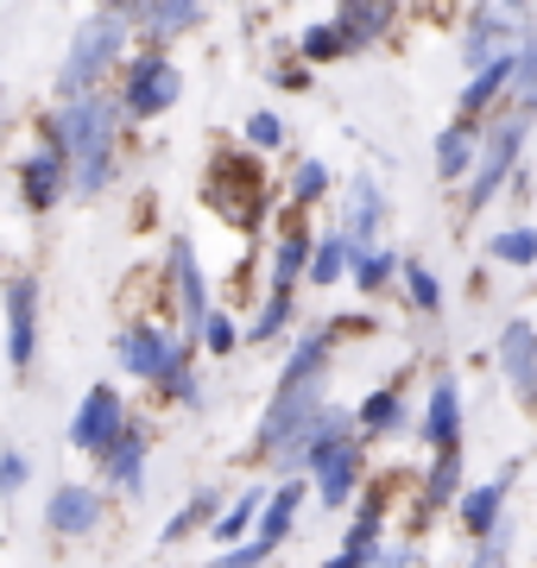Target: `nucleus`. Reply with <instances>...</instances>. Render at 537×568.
<instances>
[{
  "label": "nucleus",
  "instance_id": "4c0bfd02",
  "mask_svg": "<svg viewBox=\"0 0 537 568\" xmlns=\"http://www.w3.org/2000/svg\"><path fill=\"white\" fill-rule=\"evenodd\" d=\"M405 284H412V304H417V310H436V304H443V284H436V272H424V265H405Z\"/></svg>",
  "mask_w": 537,
  "mask_h": 568
},
{
  "label": "nucleus",
  "instance_id": "0eeeda50",
  "mask_svg": "<svg viewBox=\"0 0 537 568\" xmlns=\"http://www.w3.org/2000/svg\"><path fill=\"white\" fill-rule=\"evenodd\" d=\"M126 424V405L114 386H89V398L77 405V417H70V443L83 448V455H102L114 436H121Z\"/></svg>",
  "mask_w": 537,
  "mask_h": 568
},
{
  "label": "nucleus",
  "instance_id": "c756f323",
  "mask_svg": "<svg viewBox=\"0 0 537 568\" xmlns=\"http://www.w3.org/2000/svg\"><path fill=\"white\" fill-rule=\"evenodd\" d=\"M342 265H348V241H342V234H330V241L311 246V278L316 284H335L342 278Z\"/></svg>",
  "mask_w": 537,
  "mask_h": 568
},
{
  "label": "nucleus",
  "instance_id": "393cba45",
  "mask_svg": "<svg viewBox=\"0 0 537 568\" xmlns=\"http://www.w3.org/2000/svg\"><path fill=\"white\" fill-rule=\"evenodd\" d=\"M513 70H518V58L506 51V58H494V63H480L475 70V82L462 89V114H480V108L494 102L499 89H513Z\"/></svg>",
  "mask_w": 537,
  "mask_h": 568
},
{
  "label": "nucleus",
  "instance_id": "f8f14e48",
  "mask_svg": "<svg viewBox=\"0 0 537 568\" xmlns=\"http://www.w3.org/2000/svg\"><path fill=\"white\" fill-rule=\"evenodd\" d=\"M499 373H506V386L525 405H537V328L531 323H506V335H499Z\"/></svg>",
  "mask_w": 537,
  "mask_h": 568
},
{
  "label": "nucleus",
  "instance_id": "58836bf2",
  "mask_svg": "<svg viewBox=\"0 0 537 568\" xmlns=\"http://www.w3.org/2000/svg\"><path fill=\"white\" fill-rule=\"evenodd\" d=\"M196 335H203L209 354H234V342H241V335H234V323H227V316H215V310L203 316V328H196Z\"/></svg>",
  "mask_w": 537,
  "mask_h": 568
},
{
  "label": "nucleus",
  "instance_id": "2eb2a0df",
  "mask_svg": "<svg viewBox=\"0 0 537 568\" xmlns=\"http://www.w3.org/2000/svg\"><path fill=\"white\" fill-rule=\"evenodd\" d=\"M398 20V0H342V20H335V32H342V44H373L386 39Z\"/></svg>",
  "mask_w": 537,
  "mask_h": 568
},
{
  "label": "nucleus",
  "instance_id": "ddd939ff",
  "mask_svg": "<svg viewBox=\"0 0 537 568\" xmlns=\"http://www.w3.org/2000/svg\"><path fill=\"white\" fill-rule=\"evenodd\" d=\"M171 297H178V316H184V328H203L209 291H203V272H196V246H190V241H171Z\"/></svg>",
  "mask_w": 537,
  "mask_h": 568
},
{
  "label": "nucleus",
  "instance_id": "b1692460",
  "mask_svg": "<svg viewBox=\"0 0 537 568\" xmlns=\"http://www.w3.org/2000/svg\"><path fill=\"white\" fill-rule=\"evenodd\" d=\"M215 511H222V493H215V487H196L184 506L165 518V544H184L190 530H209V525H215Z\"/></svg>",
  "mask_w": 537,
  "mask_h": 568
},
{
  "label": "nucleus",
  "instance_id": "a18cd8bd",
  "mask_svg": "<svg viewBox=\"0 0 537 568\" xmlns=\"http://www.w3.org/2000/svg\"><path fill=\"white\" fill-rule=\"evenodd\" d=\"M323 568H361V562H354V556H330Z\"/></svg>",
  "mask_w": 537,
  "mask_h": 568
},
{
  "label": "nucleus",
  "instance_id": "79ce46f5",
  "mask_svg": "<svg viewBox=\"0 0 537 568\" xmlns=\"http://www.w3.org/2000/svg\"><path fill=\"white\" fill-rule=\"evenodd\" d=\"M165 392L178 398V405H203V386H196V373H190V366H178V373H171Z\"/></svg>",
  "mask_w": 537,
  "mask_h": 568
},
{
  "label": "nucleus",
  "instance_id": "a19ab883",
  "mask_svg": "<svg viewBox=\"0 0 537 568\" xmlns=\"http://www.w3.org/2000/svg\"><path fill=\"white\" fill-rule=\"evenodd\" d=\"M266 556H272V549H260V544H253V537H247V544L222 549V556H215V562H209V568H266Z\"/></svg>",
  "mask_w": 537,
  "mask_h": 568
},
{
  "label": "nucleus",
  "instance_id": "a211bd4d",
  "mask_svg": "<svg viewBox=\"0 0 537 568\" xmlns=\"http://www.w3.org/2000/svg\"><path fill=\"white\" fill-rule=\"evenodd\" d=\"M424 443L443 455V448H462V392L455 379H436L430 392V410H424Z\"/></svg>",
  "mask_w": 537,
  "mask_h": 568
},
{
  "label": "nucleus",
  "instance_id": "c03bdc74",
  "mask_svg": "<svg viewBox=\"0 0 537 568\" xmlns=\"http://www.w3.org/2000/svg\"><path fill=\"white\" fill-rule=\"evenodd\" d=\"M417 549L412 544H379V556H373V568H412Z\"/></svg>",
  "mask_w": 537,
  "mask_h": 568
},
{
  "label": "nucleus",
  "instance_id": "c85d7f7f",
  "mask_svg": "<svg viewBox=\"0 0 537 568\" xmlns=\"http://www.w3.org/2000/svg\"><path fill=\"white\" fill-rule=\"evenodd\" d=\"M323 361H330V335H304V342H297V354L285 361V373H278V386H304V379H323Z\"/></svg>",
  "mask_w": 537,
  "mask_h": 568
},
{
  "label": "nucleus",
  "instance_id": "412c9836",
  "mask_svg": "<svg viewBox=\"0 0 537 568\" xmlns=\"http://www.w3.org/2000/svg\"><path fill=\"white\" fill-rule=\"evenodd\" d=\"M379 518H386V499H379V493H367V499H361V511H354L348 537H342V556H354L361 568H373V556H379Z\"/></svg>",
  "mask_w": 537,
  "mask_h": 568
},
{
  "label": "nucleus",
  "instance_id": "423d86ee",
  "mask_svg": "<svg viewBox=\"0 0 537 568\" xmlns=\"http://www.w3.org/2000/svg\"><path fill=\"white\" fill-rule=\"evenodd\" d=\"M518 152H525V114L487 133V145H480V164H475V183H468V203H475V209L494 203L499 183H506V171L518 164Z\"/></svg>",
  "mask_w": 537,
  "mask_h": 568
},
{
  "label": "nucleus",
  "instance_id": "1a4fd4ad",
  "mask_svg": "<svg viewBox=\"0 0 537 568\" xmlns=\"http://www.w3.org/2000/svg\"><path fill=\"white\" fill-rule=\"evenodd\" d=\"M95 525H102V493L89 480H63L51 493V506H44V530L51 537H89Z\"/></svg>",
  "mask_w": 537,
  "mask_h": 568
},
{
  "label": "nucleus",
  "instance_id": "7c9ffc66",
  "mask_svg": "<svg viewBox=\"0 0 537 568\" xmlns=\"http://www.w3.org/2000/svg\"><path fill=\"white\" fill-rule=\"evenodd\" d=\"M513 58H518V70H513V89L525 95V121H531V114H537V39H525V44L513 51Z\"/></svg>",
  "mask_w": 537,
  "mask_h": 568
},
{
  "label": "nucleus",
  "instance_id": "4468645a",
  "mask_svg": "<svg viewBox=\"0 0 537 568\" xmlns=\"http://www.w3.org/2000/svg\"><path fill=\"white\" fill-rule=\"evenodd\" d=\"M297 506H304V480L272 487L266 506H260V518H253V544H260V549H278V544H285L291 525H297Z\"/></svg>",
  "mask_w": 537,
  "mask_h": 568
},
{
  "label": "nucleus",
  "instance_id": "ea45409f",
  "mask_svg": "<svg viewBox=\"0 0 537 568\" xmlns=\"http://www.w3.org/2000/svg\"><path fill=\"white\" fill-rule=\"evenodd\" d=\"M285 323H291V297H266L260 323H253V342H272V335H278Z\"/></svg>",
  "mask_w": 537,
  "mask_h": 568
},
{
  "label": "nucleus",
  "instance_id": "20e7f679",
  "mask_svg": "<svg viewBox=\"0 0 537 568\" xmlns=\"http://www.w3.org/2000/svg\"><path fill=\"white\" fill-rule=\"evenodd\" d=\"M178 95H184V77H178V63H171V58H159V51H140V58L126 63L121 108L133 114V121H152V114H165Z\"/></svg>",
  "mask_w": 537,
  "mask_h": 568
},
{
  "label": "nucleus",
  "instance_id": "f257e3e1",
  "mask_svg": "<svg viewBox=\"0 0 537 568\" xmlns=\"http://www.w3.org/2000/svg\"><path fill=\"white\" fill-rule=\"evenodd\" d=\"M114 121H121V108L102 102V95H77V102H63V114L51 121V145H58L63 159H77L70 183L95 196L114 171Z\"/></svg>",
  "mask_w": 537,
  "mask_h": 568
},
{
  "label": "nucleus",
  "instance_id": "49530a36",
  "mask_svg": "<svg viewBox=\"0 0 537 568\" xmlns=\"http://www.w3.org/2000/svg\"><path fill=\"white\" fill-rule=\"evenodd\" d=\"M108 7H126V13H133V7H140V0H108Z\"/></svg>",
  "mask_w": 537,
  "mask_h": 568
},
{
  "label": "nucleus",
  "instance_id": "e433bc0d",
  "mask_svg": "<svg viewBox=\"0 0 537 568\" xmlns=\"http://www.w3.org/2000/svg\"><path fill=\"white\" fill-rule=\"evenodd\" d=\"M26 474H32V462H26L20 448H0V499L26 493Z\"/></svg>",
  "mask_w": 537,
  "mask_h": 568
},
{
  "label": "nucleus",
  "instance_id": "de8ad7c7",
  "mask_svg": "<svg viewBox=\"0 0 537 568\" xmlns=\"http://www.w3.org/2000/svg\"><path fill=\"white\" fill-rule=\"evenodd\" d=\"M506 7H513V13H518V7H525V0H506Z\"/></svg>",
  "mask_w": 537,
  "mask_h": 568
},
{
  "label": "nucleus",
  "instance_id": "f704fd0d",
  "mask_svg": "<svg viewBox=\"0 0 537 568\" xmlns=\"http://www.w3.org/2000/svg\"><path fill=\"white\" fill-rule=\"evenodd\" d=\"M342 51H348V44H342L335 26H311V32H304V58L311 63H330V58H342Z\"/></svg>",
  "mask_w": 537,
  "mask_h": 568
},
{
  "label": "nucleus",
  "instance_id": "cd10ccee",
  "mask_svg": "<svg viewBox=\"0 0 537 568\" xmlns=\"http://www.w3.org/2000/svg\"><path fill=\"white\" fill-rule=\"evenodd\" d=\"M304 265H311V234H285L278 253H272V297H291V284H297Z\"/></svg>",
  "mask_w": 537,
  "mask_h": 568
},
{
  "label": "nucleus",
  "instance_id": "aec40b11",
  "mask_svg": "<svg viewBox=\"0 0 537 568\" xmlns=\"http://www.w3.org/2000/svg\"><path fill=\"white\" fill-rule=\"evenodd\" d=\"M133 20H140L152 39H178V32H190V26L203 20V0H140Z\"/></svg>",
  "mask_w": 537,
  "mask_h": 568
},
{
  "label": "nucleus",
  "instance_id": "dca6fc26",
  "mask_svg": "<svg viewBox=\"0 0 537 568\" xmlns=\"http://www.w3.org/2000/svg\"><path fill=\"white\" fill-rule=\"evenodd\" d=\"M513 474H518V467H499L487 487H475V493H462V499H455V518H462V530H468V537H487V530L499 525V506H506Z\"/></svg>",
  "mask_w": 537,
  "mask_h": 568
},
{
  "label": "nucleus",
  "instance_id": "6e6552de",
  "mask_svg": "<svg viewBox=\"0 0 537 568\" xmlns=\"http://www.w3.org/2000/svg\"><path fill=\"white\" fill-rule=\"evenodd\" d=\"M513 39H525V32H518V13L513 7H506V0H487V7H480L475 20H468V39H462V58L475 63H494V58H506V51H513Z\"/></svg>",
  "mask_w": 537,
  "mask_h": 568
},
{
  "label": "nucleus",
  "instance_id": "9b49d317",
  "mask_svg": "<svg viewBox=\"0 0 537 568\" xmlns=\"http://www.w3.org/2000/svg\"><path fill=\"white\" fill-rule=\"evenodd\" d=\"M145 448H152V436H145V424H121V436L95 455L102 462V480L121 493H145Z\"/></svg>",
  "mask_w": 537,
  "mask_h": 568
},
{
  "label": "nucleus",
  "instance_id": "bb28decb",
  "mask_svg": "<svg viewBox=\"0 0 537 568\" xmlns=\"http://www.w3.org/2000/svg\"><path fill=\"white\" fill-rule=\"evenodd\" d=\"M462 499V448H443L424 474V506H455Z\"/></svg>",
  "mask_w": 537,
  "mask_h": 568
},
{
  "label": "nucleus",
  "instance_id": "2f4dec72",
  "mask_svg": "<svg viewBox=\"0 0 537 568\" xmlns=\"http://www.w3.org/2000/svg\"><path fill=\"white\" fill-rule=\"evenodd\" d=\"M494 260H506V265H531L537 260V227H506L494 241Z\"/></svg>",
  "mask_w": 537,
  "mask_h": 568
},
{
  "label": "nucleus",
  "instance_id": "9d476101",
  "mask_svg": "<svg viewBox=\"0 0 537 568\" xmlns=\"http://www.w3.org/2000/svg\"><path fill=\"white\" fill-rule=\"evenodd\" d=\"M32 354H39V284L7 278V361L32 366Z\"/></svg>",
  "mask_w": 537,
  "mask_h": 568
},
{
  "label": "nucleus",
  "instance_id": "6ab92c4d",
  "mask_svg": "<svg viewBox=\"0 0 537 568\" xmlns=\"http://www.w3.org/2000/svg\"><path fill=\"white\" fill-rule=\"evenodd\" d=\"M379 215H386V203H379V183L373 178H354V190H348V253H367L373 246V234H379Z\"/></svg>",
  "mask_w": 537,
  "mask_h": 568
},
{
  "label": "nucleus",
  "instance_id": "5701e85b",
  "mask_svg": "<svg viewBox=\"0 0 537 568\" xmlns=\"http://www.w3.org/2000/svg\"><path fill=\"white\" fill-rule=\"evenodd\" d=\"M260 506H266V487H247L241 499L227 511H215V525H209V537L222 549H234V544H247V530H253V518H260Z\"/></svg>",
  "mask_w": 537,
  "mask_h": 568
},
{
  "label": "nucleus",
  "instance_id": "473e14b6",
  "mask_svg": "<svg viewBox=\"0 0 537 568\" xmlns=\"http://www.w3.org/2000/svg\"><path fill=\"white\" fill-rule=\"evenodd\" d=\"M475 562H468V568H506V562H513V525H494V530H487V537H475Z\"/></svg>",
  "mask_w": 537,
  "mask_h": 568
},
{
  "label": "nucleus",
  "instance_id": "a878e982",
  "mask_svg": "<svg viewBox=\"0 0 537 568\" xmlns=\"http://www.w3.org/2000/svg\"><path fill=\"white\" fill-rule=\"evenodd\" d=\"M475 145H480V133H475L468 121H462V126H449V133L436 140V178H443V183H455L462 171H468V164H475Z\"/></svg>",
  "mask_w": 537,
  "mask_h": 568
},
{
  "label": "nucleus",
  "instance_id": "72a5a7b5",
  "mask_svg": "<svg viewBox=\"0 0 537 568\" xmlns=\"http://www.w3.org/2000/svg\"><path fill=\"white\" fill-rule=\"evenodd\" d=\"M348 260H354V284H361V291H379V284L393 278V253H379V246L348 253Z\"/></svg>",
  "mask_w": 537,
  "mask_h": 568
},
{
  "label": "nucleus",
  "instance_id": "7ed1b4c3",
  "mask_svg": "<svg viewBox=\"0 0 537 568\" xmlns=\"http://www.w3.org/2000/svg\"><path fill=\"white\" fill-rule=\"evenodd\" d=\"M260 164L253 159H215V171H209V209L222 215L227 227H253L260 222V203H266V190H260Z\"/></svg>",
  "mask_w": 537,
  "mask_h": 568
},
{
  "label": "nucleus",
  "instance_id": "37998d69",
  "mask_svg": "<svg viewBox=\"0 0 537 568\" xmlns=\"http://www.w3.org/2000/svg\"><path fill=\"white\" fill-rule=\"evenodd\" d=\"M247 140H253V145H278V140H285V121H278V114H253V121H247Z\"/></svg>",
  "mask_w": 537,
  "mask_h": 568
},
{
  "label": "nucleus",
  "instance_id": "39448f33",
  "mask_svg": "<svg viewBox=\"0 0 537 568\" xmlns=\"http://www.w3.org/2000/svg\"><path fill=\"white\" fill-rule=\"evenodd\" d=\"M114 354H121V366L133 379H152V386H165L171 373L184 366V342L165 335V328H126L121 342H114Z\"/></svg>",
  "mask_w": 537,
  "mask_h": 568
},
{
  "label": "nucleus",
  "instance_id": "f3484780",
  "mask_svg": "<svg viewBox=\"0 0 537 568\" xmlns=\"http://www.w3.org/2000/svg\"><path fill=\"white\" fill-rule=\"evenodd\" d=\"M63 183H70V171H63V152L58 145H44V152H32V159L20 164V190L32 209H51L63 196Z\"/></svg>",
  "mask_w": 537,
  "mask_h": 568
},
{
  "label": "nucleus",
  "instance_id": "4be33fe9",
  "mask_svg": "<svg viewBox=\"0 0 537 568\" xmlns=\"http://www.w3.org/2000/svg\"><path fill=\"white\" fill-rule=\"evenodd\" d=\"M354 429H361V436H398V429H405V398H398V386H379L373 398H361Z\"/></svg>",
  "mask_w": 537,
  "mask_h": 568
},
{
  "label": "nucleus",
  "instance_id": "f03ea898",
  "mask_svg": "<svg viewBox=\"0 0 537 568\" xmlns=\"http://www.w3.org/2000/svg\"><path fill=\"white\" fill-rule=\"evenodd\" d=\"M121 44H126V26L114 20V13H108V20H89L83 32H77V44H70L63 70H58L63 102H77V95H95V82H102L108 63L121 58Z\"/></svg>",
  "mask_w": 537,
  "mask_h": 568
},
{
  "label": "nucleus",
  "instance_id": "c9c22d12",
  "mask_svg": "<svg viewBox=\"0 0 537 568\" xmlns=\"http://www.w3.org/2000/svg\"><path fill=\"white\" fill-rule=\"evenodd\" d=\"M323 190H330V171H323L316 159H304L297 164V178H291V196H297V203H316Z\"/></svg>",
  "mask_w": 537,
  "mask_h": 568
}]
</instances>
